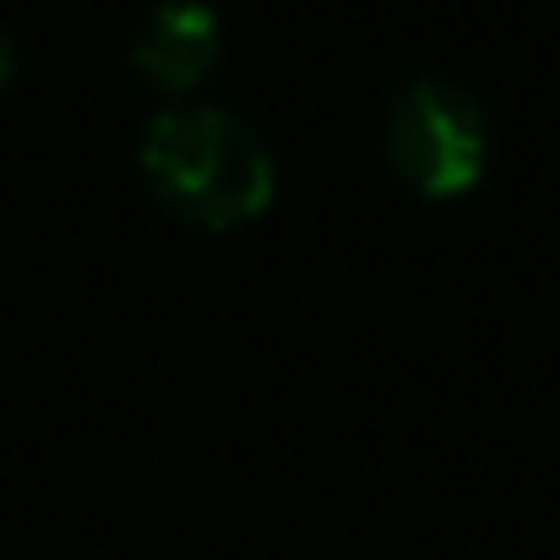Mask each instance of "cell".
I'll return each mask as SVG.
<instances>
[{
    "instance_id": "obj_1",
    "label": "cell",
    "mask_w": 560,
    "mask_h": 560,
    "mask_svg": "<svg viewBox=\"0 0 560 560\" xmlns=\"http://www.w3.org/2000/svg\"><path fill=\"white\" fill-rule=\"evenodd\" d=\"M142 175L180 218L207 223V229L256 218L278 190V164L261 131L207 98L164 104L148 120Z\"/></svg>"
},
{
    "instance_id": "obj_2",
    "label": "cell",
    "mask_w": 560,
    "mask_h": 560,
    "mask_svg": "<svg viewBox=\"0 0 560 560\" xmlns=\"http://www.w3.org/2000/svg\"><path fill=\"white\" fill-rule=\"evenodd\" d=\"M490 115L452 77H413L381 115L386 164L419 196H463L490 170Z\"/></svg>"
},
{
    "instance_id": "obj_3",
    "label": "cell",
    "mask_w": 560,
    "mask_h": 560,
    "mask_svg": "<svg viewBox=\"0 0 560 560\" xmlns=\"http://www.w3.org/2000/svg\"><path fill=\"white\" fill-rule=\"evenodd\" d=\"M218 49H223V27L207 0H159L131 38L137 71L170 93H190L218 66Z\"/></svg>"
},
{
    "instance_id": "obj_4",
    "label": "cell",
    "mask_w": 560,
    "mask_h": 560,
    "mask_svg": "<svg viewBox=\"0 0 560 560\" xmlns=\"http://www.w3.org/2000/svg\"><path fill=\"white\" fill-rule=\"evenodd\" d=\"M16 77V38H11V27L0 22V88Z\"/></svg>"
}]
</instances>
